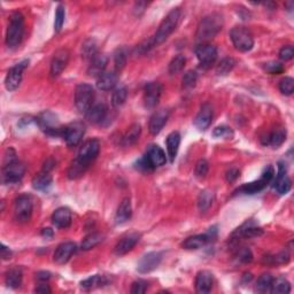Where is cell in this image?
Listing matches in <instances>:
<instances>
[{"label": "cell", "mask_w": 294, "mask_h": 294, "mask_svg": "<svg viewBox=\"0 0 294 294\" xmlns=\"http://www.w3.org/2000/svg\"><path fill=\"white\" fill-rule=\"evenodd\" d=\"M223 28V17L218 13H211L205 16L198 24L196 37L201 44L209 42L218 34Z\"/></svg>", "instance_id": "obj_1"}, {"label": "cell", "mask_w": 294, "mask_h": 294, "mask_svg": "<svg viewBox=\"0 0 294 294\" xmlns=\"http://www.w3.org/2000/svg\"><path fill=\"white\" fill-rule=\"evenodd\" d=\"M24 17L20 12L12 13L6 31V45L10 49H16L23 40Z\"/></svg>", "instance_id": "obj_2"}, {"label": "cell", "mask_w": 294, "mask_h": 294, "mask_svg": "<svg viewBox=\"0 0 294 294\" xmlns=\"http://www.w3.org/2000/svg\"><path fill=\"white\" fill-rule=\"evenodd\" d=\"M179 19H180L179 8H174V10H171L168 13L167 16L162 20L161 24L159 25L157 32L154 34L153 37L154 46L162 44V43H164L168 38H169L170 34L175 31L177 25H178Z\"/></svg>", "instance_id": "obj_3"}, {"label": "cell", "mask_w": 294, "mask_h": 294, "mask_svg": "<svg viewBox=\"0 0 294 294\" xmlns=\"http://www.w3.org/2000/svg\"><path fill=\"white\" fill-rule=\"evenodd\" d=\"M25 174V167L22 162L16 159V154L11 149L10 158H5L3 168V180L6 184H15L23 178Z\"/></svg>", "instance_id": "obj_4"}, {"label": "cell", "mask_w": 294, "mask_h": 294, "mask_svg": "<svg viewBox=\"0 0 294 294\" xmlns=\"http://www.w3.org/2000/svg\"><path fill=\"white\" fill-rule=\"evenodd\" d=\"M230 38L233 46L239 52H248L253 49V34L247 28L243 27V25H237V27L232 28L230 31Z\"/></svg>", "instance_id": "obj_5"}, {"label": "cell", "mask_w": 294, "mask_h": 294, "mask_svg": "<svg viewBox=\"0 0 294 294\" xmlns=\"http://www.w3.org/2000/svg\"><path fill=\"white\" fill-rule=\"evenodd\" d=\"M94 101V90L91 85L82 83L76 86L75 106L80 113L86 114Z\"/></svg>", "instance_id": "obj_6"}, {"label": "cell", "mask_w": 294, "mask_h": 294, "mask_svg": "<svg viewBox=\"0 0 294 294\" xmlns=\"http://www.w3.org/2000/svg\"><path fill=\"white\" fill-rule=\"evenodd\" d=\"M37 123L40 128L49 136H63L64 128L59 123L57 115L52 112H44L37 118Z\"/></svg>", "instance_id": "obj_7"}, {"label": "cell", "mask_w": 294, "mask_h": 294, "mask_svg": "<svg viewBox=\"0 0 294 294\" xmlns=\"http://www.w3.org/2000/svg\"><path fill=\"white\" fill-rule=\"evenodd\" d=\"M275 176V170L274 168L271 166L267 167L265 171L262 172V175L260 178L255 181H252V183L245 184L243 187H240L237 190L236 193H243V194H255L258 192L262 191L263 189L267 188L268 184H270L272 179H274Z\"/></svg>", "instance_id": "obj_8"}, {"label": "cell", "mask_w": 294, "mask_h": 294, "mask_svg": "<svg viewBox=\"0 0 294 294\" xmlns=\"http://www.w3.org/2000/svg\"><path fill=\"white\" fill-rule=\"evenodd\" d=\"M33 204L29 196H19L14 201V218L19 223H27L31 218Z\"/></svg>", "instance_id": "obj_9"}, {"label": "cell", "mask_w": 294, "mask_h": 294, "mask_svg": "<svg viewBox=\"0 0 294 294\" xmlns=\"http://www.w3.org/2000/svg\"><path fill=\"white\" fill-rule=\"evenodd\" d=\"M196 55L201 67L207 69L213 66L217 59V49L209 43H204L196 47Z\"/></svg>", "instance_id": "obj_10"}, {"label": "cell", "mask_w": 294, "mask_h": 294, "mask_svg": "<svg viewBox=\"0 0 294 294\" xmlns=\"http://www.w3.org/2000/svg\"><path fill=\"white\" fill-rule=\"evenodd\" d=\"M29 64L28 60H23L19 63H16L14 67H12L8 70L6 79H5V86L8 91H15L19 88L21 82H22L23 71L27 69Z\"/></svg>", "instance_id": "obj_11"}, {"label": "cell", "mask_w": 294, "mask_h": 294, "mask_svg": "<svg viewBox=\"0 0 294 294\" xmlns=\"http://www.w3.org/2000/svg\"><path fill=\"white\" fill-rule=\"evenodd\" d=\"M85 133V125L82 122H74L64 127L63 139L69 147H76L83 139Z\"/></svg>", "instance_id": "obj_12"}, {"label": "cell", "mask_w": 294, "mask_h": 294, "mask_svg": "<svg viewBox=\"0 0 294 294\" xmlns=\"http://www.w3.org/2000/svg\"><path fill=\"white\" fill-rule=\"evenodd\" d=\"M99 152H100V142H99L98 139L86 140L81 146L79 154H77V159L90 166L91 162H93L97 159Z\"/></svg>", "instance_id": "obj_13"}, {"label": "cell", "mask_w": 294, "mask_h": 294, "mask_svg": "<svg viewBox=\"0 0 294 294\" xmlns=\"http://www.w3.org/2000/svg\"><path fill=\"white\" fill-rule=\"evenodd\" d=\"M163 254L161 252H150L145 254L144 256L138 261L137 270L140 274H149V272L157 269L162 261Z\"/></svg>", "instance_id": "obj_14"}, {"label": "cell", "mask_w": 294, "mask_h": 294, "mask_svg": "<svg viewBox=\"0 0 294 294\" xmlns=\"http://www.w3.org/2000/svg\"><path fill=\"white\" fill-rule=\"evenodd\" d=\"M162 94V86L159 82H151L146 85L144 93V103L149 109H154L158 106Z\"/></svg>", "instance_id": "obj_15"}, {"label": "cell", "mask_w": 294, "mask_h": 294, "mask_svg": "<svg viewBox=\"0 0 294 294\" xmlns=\"http://www.w3.org/2000/svg\"><path fill=\"white\" fill-rule=\"evenodd\" d=\"M68 62H69V52L67 50L61 49L55 52L53 59H52L51 61V69H50L51 76L55 79V77L61 75L62 71L66 69Z\"/></svg>", "instance_id": "obj_16"}, {"label": "cell", "mask_w": 294, "mask_h": 294, "mask_svg": "<svg viewBox=\"0 0 294 294\" xmlns=\"http://www.w3.org/2000/svg\"><path fill=\"white\" fill-rule=\"evenodd\" d=\"M144 158L153 170L155 168L163 166L167 162L166 153H164V151L159 145H150Z\"/></svg>", "instance_id": "obj_17"}, {"label": "cell", "mask_w": 294, "mask_h": 294, "mask_svg": "<svg viewBox=\"0 0 294 294\" xmlns=\"http://www.w3.org/2000/svg\"><path fill=\"white\" fill-rule=\"evenodd\" d=\"M274 188L279 194H286L292 188L291 178L287 176L286 167L283 162L278 163V174L274 181Z\"/></svg>", "instance_id": "obj_18"}, {"label": "cell", "mask_w": 294, "mask_h": 294, "mask_svg": "<svg viewBox=\"0 0 294 294\" xmlns=\"http://www.w3.org/2000/svg\"><path fill=\"white\" fill-rule=\"evenodd\" d=\"M213 107H211L210 103H204L201 106L200 111H199L198 115L196 116V119H194V125H196L199 130H207L211 124V121H213Z\"/></svg>", "instance_id": "obj_19"}, {"label": "cell", "mask_w": 294, "mask_h": 294, "mask_svg": "<svg viewBox=\"0 0 294 294\" xmlns=\"http://www.w3.org/2000/svg\"><path fill=\"white\" fill-rule=\"evenodd\" d=\"M141 235L138 232H131L129 235L124 236L115 246V254L116 255H124L130 252L135 246L139 243Z\"/></svg>", "instance_id": "obj_20"}, {"label": "cell", "mask_w": 294, "mask_h": 294, "mask_svg": "<svg viewBox=\"0 0 294 294\" xmlns=\"http://www.w3.org/2000/svg\"><path fill=\"white\" fill-rule=\"evenodd\" d=\"M76 245L71 243V241H67V243H62L58 246V248L55 249L53 260L57 265H64L67 263L74 254L76 253Z\"/></svg>", "instance_id": "obj_21"}, {"label": "cell", "mask_w": 294, "mask_h": 294, "mask_svg": "<svg viewBox=\"0 0 294 294\" xmlns=\"http://www.w3.org/2000/svg\"><path fill=\"white\" fill-rule=\"evenodd\" d=\"M168 119H169V111L160 109L152 115L149 123V130L151 135L157 136L162 131L164 125L167 124Z\"/></svg>", "instance_id": "obj_22"}, {"label": "cell", "mask_w": 294, "mask_h": 294, "mask_svg": "<svg viewBox=\"0 0 294 294\" xmlns=\"http://www.w3.org/2000/svg\"><path fill=\"white\" fill-rule=\"evenodd\" d=\"M214 284L213 274L208 270L199 271L196 278V291L200 294H207L211 291Z\"/></svg>", "instance_id": "obj_23"}, {"label": "cell", "mask_w": 294, "mask_h": 294, "mask_svg": "<svg viewBox=\"0 0 294 294\" xmlns=\"http://www.w3.org/2000/svg\"><path fill=\"white\" fill-rule=\"evenodd\" d=\"M213 232L214 231H211V229H210L209 232L205 233V235H196V236L189 237L188 239L184 240V243L181 246H183V248L189 249V250L199 249V248L204 247V246H206L214 238Z\"/></svg>", "instance_id": "obj_24"}, {"label": "cell", "mask_w": 294, "mask_h": 294, "mask_svg": "<svg viewBox=\"0 0 294 294\" xmlns=\"http://www.w3.org/2000/svg\"><path fill=\"white\" fill-rule=\"evenodd\" d=\"M52 223L59 229H67L71 224V211L67 207H60L52 215Z\"/></svg>", "instance_id": "obj_25"}, {"label": "cell", "mask_w": 294, "mask_h": 294, "mask_svg": "<svg viewBox=\"0 0 294 294\" xmlns=\"http://www.w3.org/2000/svg\"><path fill=\"white\" fill-rule=\"evenodd\" d=\"M108 64V57L106 54H97L93 59H91V62L88 68L89 76L98 77L105 72V69Z\"/></svg>", "instance_id": "obj_26"}, {"label": "cell", "mask_w": 294, "mask_h": 294, "mask_svg": "<svg viewBox=\"0 0 294 294\" xmlns=\"http://www.w3.org/2000/svg\"><path fill=\"white\" fill-rule=\"evenodd\" d=\"M119 81V75L115 70L105 71L97 79V88L101 91L113 90Z\"/></svg>", "instance_id": "obj_27"}, {"label": "cell", "mask_w": 294, "mask_h": 294, "mask_svg": "<svg viewBox=\"0 0 294 294\" xmlns=\"http://www.w3.org/2000/svg\"><path fill=\"white\" fill-rule=\"evenodd\" d=\"M107 113L108 108L105 103H98V105H94L90 108L88 113L85 114V118L90 123L98 124L106 119Z\"/></svg>", "instance_id": "obj_28"}, {"label": "cell", "mask_w": 294, "mask_h": 294, "mask_svg": "<svg viewBox=\"0 0 294 294\" xmlns=\"http://www.w3.org/2000/svg\"><path fill=\"white\" fill-rule=\"evenodd\" d=\"M286 129L284 127H276L274 130H272L269 135L267 136L266 141H263L265 145H270L274 147V149H277L280 145H283V142L286 140Z\"/></svg>", "instance_id": "obj_29"}, {"label": "cell", "mask_w": 294, "mask_h": 294, "mask_svg": "<svg viewBox=\"0 0 294 294\" xmlns=\"http://www.w3.org/2000/svg\"><path fill=\"white\" fill-rule=\"evenodd\" d=\"M53 183V178L47 171H41L32 178V188L37 191H47Z\"/></svg>", "instance_id": "obj_30"}, {"label": "cell", "mask_w": 294, "mask_h": 294, "mask_svg": "<svg viewBox=\"0 0 294 294\" xmlns=\"http://www.w3.org/2000/svg\"><path fill=\"white\" fill-rule=\"evenodd\" d=\"M132 216V207H131V201L129 198H124L116 211V222L119 224H123L125 222H128L129 219L131 218Z\"/></svg>", "instance_id": "obj_31"}, {"label": "cell", "mask_w": 294, "mask_h": 294, "mask_svg": "<svg viewBox=\"0 0 294 294\" xmlns=\"http://www.w3.org/2000/svg\"><path fill=\"white\" fill-rule=\"evenodd\" d=\"M167 151L168 157H169L170 162H174L178 153L179 145H180V135L179 132L172 131L169 136L167 137Z\"/></svg>", "instance_id": "obj_32"}, {"label": "cell", "mask_w": 294, "mask_h": 294, "mask_svg": "<svg viewBox=\"0 0 294 294\" xmlns=\"http://www.w3.org/2000/svg\"><path fill=\"white\" fill-rule=\"evenodd\" d=\"M22 280H23V274H22V270H21V268L14 267L6 272L5 282L8 287L19 288L21 285H22Z\"/></svg>", "instance_id": "obj_33"}, {"label": "cell", "mask_w": 294, "mask_h": 294, "mask_svg": "<svg viewBox=\"0 0 294 294\" xmlns=\"http://www.w3.org/2000/svg\"><path fill=\"white\" fill-rule=\"evenodd\" d=\"M89 167L90 166H88V164H85L84 162H82L81 160L76 158L68 168V171H67L68 178L69 179L81 178V177L85 174L86 170H88Z\"/></svg>", "instance_id": "obj_34"}, {"label": "cell", "mask_w": 294, "mask_h": 294, "mask_svg": "<svg viewBox=\"0 0 294 294\" xmlns=\"http://www.w3.org/2000/svg\"><path fill=\"white\" fill-rule=\"evenodd\" d=\"M214 199H215V196L210 190H204V191H201L198 197L199 210H200L201 213H205L206 210H208L211 207V205H213Z\"/></svg>", "instance_id": "obj_35"}, {"label": "cell", "mask_w": 294, "mask_h": 294, "mask_svg": "<svg viewBox=\"0 0 294 294\" xmlns=\"http://www.w3.org/2000/svg\"><path fill=\"white\" fill-rule=\"evenodd\" d=\"M140 133H141V127H140V124H138V123L132 124L131 127L128 129V131L125 132V135L123 137L124 145L125 146L135 145L136 142L138 141V139H139Z\"/></svg>", "instance_id": "obj_36"}, {"label": "cell", "mask_w": 294, "mask_h": 294, "mask_svg": "<svg viewBox=\"0 0 294 294\" xmlns=\"http://www.w3.org/2000/svg\"><path fill=\"white\" fill-rule=\"evenodd\" d=\"M108 280L106 279L105 276H100V275H94L92 277H90L88 279L83 280L81 283V286L85 291H90V289H94L98 287H101L103 285H107Z\"/></svg>", "instance_id": "obj_37"}, {"label": "cell", "mask_w": 294, "mask_h": 294, "mask_svg": "<svg viewBox=\"0 0 294 294\" xmlns=\"http://www.w3.org/2000/svg\"><path fill=\"white\" fill-rule=\"evenodd\" d=\"M238 235V237H244V238H253L259 237L262 235V229L255 226L253 223H245L240 229H238V231L235 233Z\"/></svg>", "instance_id": "obj_38"}, {"label": "cell", "mask_w": 294, "mask_h": 294, "mask_svg": "<svg viewBox=\"0 0 294 294\" xmlns=\"http://www.w3.org/2000/svg\"><path fill=\"white\" fill-rule=\"evenodd\" d=\"M291 292V284L287 279H285L284 277H278L274 278L272 280L271 289L270 293H276V294H287Z\"/></svg>", "instance_id": "obj_39"}, {"label": "cell", "mask_w": 294, "mask_h": 294, "mask_svg": "<svg viewBox=\"0 0 294 294\" xmlns=\"http://www.w3.org/2000/svg\"><path fill=\"white\" fill-rule=\"evenodd\" d=\"M272 280H274V277L270 274H262L255 285V291L259 293L270 292Z\"/></svg>", "instance_id": "obj_40"}, {"label": "cell", "mask_w": 294, "mask_h": 294, "mask_svg": "<svg viewBox=\"0 0 294 294\" xmlns=\"http://www.w3.org/2000/svg\"><path fill=\"white\" fill-rule=\"evenodd\" d=\"M128 61V52L124 47H121V49L116 50L114 53V66H115V71L121 72L124 69L125 64Z\"/></svg>", "instance_id": "obj_41"}, {"label": "cell", "mask_w": 294, "mask_h": 294, "mask_svg": "<svg viewBox=\"0 0 294 294\" xmlns=\"http://www.w3.org/2000/svg\"><path fill=\"white\" fill-rule=\"evenodd\" d=\"M128 98V90L125 86H120V88L115 89L112 96V105L115 108L122 107Z\"/></svg>", "instance_id": "obj_42"}, {"label": "cell", "mask_w": 294, "mask_h": 294, "mask_svg": "<svg viewBox=\"0 0 294 294\" xmlns=\"http://www.w3.org/2000/svg\"><path fill=\"white\" fill-rule=\"evenodd\" d=\"M236 66V60L233 58H224L222 61L217 64L216 68V74L219 76H226L228 74H230L233 68Z\"/></svg>", "instance_id": "obj_43"}, {"label": "cell", "mask_w": 294, "mask_h": 294, "mask_svg": "<svg viewBox=\"0 0 294 294\" xmlns=\"http://www.w3.org/2000/svg\"><path fill=\"white\" fill-rule=\"evenodd\" d=\"M102 241V236L100 233H91V235L86 236L84 240L82 241V249L89 250L92 249L100 244Z\"/></svg>", "instance_id": "obj_44"}, {"label": "cell", "mask_w": 294, "mask_h": 294, "mask_svg": "<svg viewBox=\"0 0 294 294\" xmlns=\"http://www.w3.org/2000/svg\"><path fill=\"white\" fill-rule=\"evenodd\" d=\"M98 54V49L96 42L88 40L82 45V57L84 59H93Z\"/></svg>", "instance_id": "obj_45"}, {"label": "cell", "mask_w": 294, "mask_h": 294, "mask_svg": "<svg viewBox=\"0 0 294 294\" xmlns=\"http://www.w3.org/2000/svg\"><path fill=\"white\" fill-rule=\"evenodd\" d=\"M185 63H187V58L184 55L178 54L171 60V62L169 63V74L170 75H175V74H178L183 70L185 67Z\"/></svg>", "instance_id": "obj_46"}, {"label": "cell", "mask_w": 294, "mask_h": 294, "mask_svg": "<svg viewBox=\"0 0 294 294\" xmlns=\"http://www.w3.org/2000/svg\"><path fill=\"white\" fill-rule=\"evenodd\" d=\"M198 82V74L194 70H189L188 72L184 74L183 80H181V83H183V89L185 90H191L194 86L197 85Z\"/></svg>", "instance_id": "obj_47"}, {"label": "cell", "mask_w": 294, "mask_h": 294, "mask_svg": "<svg viewBox=\"0 0 294 294\" xmlns=\"http://www.w3.org/2000/svg\"><path fill=\"white\" fill-rule=\"evenodd\" d=\"M279 90L285 96H291L294 91V80L292 77H285L279 82Z\"/></svg>", "instance_id": "obj_48"}, {"label": "cell", "mask_w": 294, "mask_h": 294, "mask_svg": "<svg viewBox=\"0 0 294 294\" xmlns=\"http://www.w3.org/2000/svg\"><path fill=\"white\" fill-rule=\"evenodd\" d=\"M208 170H209V163L206 161L205 159H201L199 160L196 164V169H194V174H196V177L198 178H205L208 174Z\"/></svg>", "instance_id": "obj_49"}, {"label": "cell", "mask_w": 294, "mask_h": 294, "mask_svg": "<svg viewBox=\"0 0 294 294\" xmlns=\"http://www.w3.org/2000/svg\"><path fill=\"white\" fill-rule=\"evenodd\" d=\"M64 16H66V11L62 5H59L55 11V19H54V30L59 32L61 30L64 23Z\"/></svg>", "instance_id": "obj_50"}, {"label": "cell", "mask_w": 294, "mask_h": 294, "mask_svg": "<svg viewBox=\"0 0 294 294\" xmlns=\"http://www.w3.org/2000/svg\"><path fill=\"white\" fill-rule=\"evenodd\" d=\"M265 70L267 72L271 74V75H279V74L284 72L285 68L284 66L280 62L277 61H271V62H268L266 63L265 66Z\"/></svg>", "instance_id": "obj_51"}, {"label": "cell", "mask_w": 294, "mask_h": 294, "mask_svg": "<svg viewBox=\"0 0 294 294\" xmlns=\"http://www.w3.org/2000/svg\"><path fill=\"white\" fill-rule=\"evenodd\" d=\"M147 287H149V283L145 282V280H142V279H139V280H136V282L132 283L130 292L132 294H142L147 291Z\"/></svg>", "instance_id": "obj_52"}, {"label": "cell", "mask_w": 294, "mask_h": 294, "mask_svg": "<svg viewBox=\"0 0 294 294\" xmlns=\"http://www.w3.org/2000/svg\"><path fill=\"white\" fill-rule=\"evenodd\" d=\"M213 136L217 138H231L233 136V131L231 130V128L222 125V127L215 128Z\"/></svg>", "instance_id": "obj_53"}, {"label": "cell", "mask_w": 294, "mask_h": 294, "mask_svg": "<svg viewBox=\"0 0 294 294\" xmlns=\"http://www.w3.org/2000/svg\"><path fill=\"white\" fill-rule=\"evenodd\" d=\"M293 57H294L293 46L286 45V46H283L282 49H280V51H279L280 60H283V61H289V60L293 59Z\"/></svg>", "instance_id": "obj_54"}, {"label": "cell", "mask_w": 294, "mask_h": 294, "mask_svg": "<svg viewBox=\"0 0 294 294\" xmlns=\"http://www.w3.org/2000/svg\"><path fill=\"white\" fill-rule=\"evenodd\" d=\"M238 259H239V261L243 263H249L253 260V254L248 248H243L239 250V253H238Z\"/></svg>", "instance_id": "obj_55"}, {"label": "cell", "mask_w": 294, "mask_h": 294, "mask_svg": "<svg viewBox=\"0 0 294 294\" xmlns=\"http://www.w3.org/2000/svg\"><path fill=\"white\" fill-rule=\"evenodd\" d=\"M272 263H277V265H284V263H287L289 261V254L286 250L284 252H280L277 255H275L274 258H271Z\"/></svg>", "instance_id": "obj_56"}, {"label": "cell", "mask_w": 294, "mask_h": 294, "mask_svg": "<svg viewBox=\"0 0 294 294\" xmlns=\"http://www.w3.org/2000/svg\"><path fill=\"white\" fill-rule=\"evenodd\" d=\"M227 180L228 181H235L238 177L240 176V171L237 168H231L230 170L227 171Z\"/></svg>", "instance_id": "obj_57"}, {"label": "cell", "mask_w": 294, "mask_h": 294, "mask_svg": "<svg viewBox=\"0 0 294 294\" xmlns=\"http://www.w3.org/2000/svg\"><path fill=\"white\" fill-rule=\"evenodd\" d=\"M36 278L38 282L41 283H46L49 282L50 278H51V274L47 271H38L36 274Z\"/></svg>", "instance_id": "obj_58"}, {"label": "cell", "mask_w": 294, "mask_h": 294, "mask_svg": "<svg viewBox=\"0 0 294 294\" xmlns=\"http://www.w3.org/2000/svg\"><path fill=\"white\" fill-rule=\"evenodd\" d=\"M0 250H2L3 260H10L11 256H12V250L8 247H6V246L4 244H2V248H0Z\"/></svg>", "instance_id": "obj_59"}, {"label": "cell", "mask_w": 294, "mask_h": 294, "mask_svg": "<svg viewBox=\"0 0 294 294\" xmlns=\"http://www.w3.org/2000/svg\"><path fill=\"white\" fill-rule=\"evenodd\" d=\"M34 292L36 293H51V288L47 283H42L38 285V286L34 288Z\"/></svg>", "instance_id": "obj_60"}, {"label": "cell", "mask_w": 294, "mask_h": 294, "mask_svg": "<svg viewBox=\"0 0 294 294\" xmlns=\"http://www.w3.org/2000/svg\"><path fill=\"white\" fill-rule=\"evenodd\" d=\"M54 164H55V162L52 159L47 160V161L44 163V168H43V170L50 172L54 168Z\"/></svg>", "instance_id": "obj_61"}, {"label": "cell", "mask_w": 294, "mask_h": 294, "mask_svg": "<svg viewBox=\"0 0 294 294\" xmlns=\"http://www.w3.org/2000/svg\"><path fill=\"white\" fill-rule=\"evenodd\" d=\"M42 233H43V236H45V237H52V235H53V232H52L51 229H44Z\"/></svg>", "instance_id": "obj_62"}]
</instances>
